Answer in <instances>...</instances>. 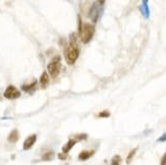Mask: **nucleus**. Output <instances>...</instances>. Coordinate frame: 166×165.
<instances>
[{
  "label": "nucleus",
  "instance_id": "1",
  "mask_svg": "<svg viewBox=\"0 0 166 165\" xmlns=\"http://www.w3.org/2000/svg\"><path fill=\"white\" fill-rule=\"evenodd\" d=\"M95 33L94 25L89 22H83L81 16H79V35L81 40L84 43H88L92 40Z\"/></svg>",
  "mask_w": 166,
  "mask_h": 165
},
{
  "label": "nucleus",
  "instance_id": "12",
  "mask_svg": "<svg viewBox=\"0 0 166 165\" xmlns=\"http://www.w3.org/2000/svg\"><path fill=\"white\" fill-rule=\"evenodd\" d=\"M37 85V82H33L31 85H29V86H22V90L24 91H26V92H29L30 90H31V89H34V87L35 86Z\"/></svg>",
  "mask_w": 166,
  "mask_h": 165
},
{
  "label": "nucleus",
  "instance_id": "8",
  "mask_svg": "<svg viewBox=\"0 0 166 165\" xmlns=\"http://www.w3.org/2000/svg\"><path fill=\"white\" fill-rule=\"evenodd\" d=\"M49 82H50V78H49V74L48 72L44 71L41 75V78H40V84H41V87L42 88H46L49 84Z\"/></svg>",
  "mask_w": 166,
  "mask_h": 165
},
{
  "label": "nucleus",
  "instance_id": "14",
  "mask_svg": "<svg viewBox=\"0 0 166 165\" xmlns=\"http://www.w3.org/2000/svg\"><path fill=\"white\" fill-rule=\"evenodd\" d=\"M111 163H112V164H118V163H120V157H119V156H114L113 159H112V161H111Z\"/></svg>",
  "mask_w": 166,
  "mask_h": 165
},
{
  "label": "nucleus",
  "instance_id": "3",
  "mask_svg": "<svg viewBox=\"0 0 166 165\" xmlns=\"http://www.w3.org/2000/svg\"><path fill=\"white\" fill-rule=\"evenodd\" d=\"M60 69H61V63H60V57L59 56H56L50 61V63L48 64L47 70L48 74H50V77L52 78H55L58 77V74H60Z\"/></svg>",
  "mask_w": 166,
  "mask_h": 165
},
{
  "label": "nucleus",
  "instance_id": "10",
  "mask_svg": "<svg viewBox=\"0 0 166 165\" xmlns=\"http://www.w3.org/2000/svg\"><path fill=\"white\" fill-rule=\"evenodd\" d=\"M75 143H77V140H75V139H71V140H69L67 143L65 144V146L62 148V152H64V153H67V152L75 146Z\"/></svg>",
  "mask_w": 166,
  "mask_h": 165
},
{
  "label": "nucleus",
  "instance_id": "9",
  "mask_svg": "<svg viewBox=\"0 0 166 165\" xmlns=\"http://www.w3.org/2000/svg\"><path fill=\"white\" fill-rule=\"evenodd\" d=\"M93 154H94V151H82L79 155V159L82 161H85L89 159L90 157H92Z\"/></svg>",
  "mask_w": 166,
  "mask_h": 165
},
{
  "label": "nucleus",
  "instance_id": "7",
  "mask_svg": "<svg viewBox=\"0 0 166 165\" xmlns=\"http://www.w3.org/2000/svg\"><path fill=\"white\" fill-rule=\"evenodd\" d=\"M140 9H141L142 14L144 15L146 18H148L149 16H150V10H149L148 0H143V3H142Z\"/></svg>",
  "mask_w": 166,
  "mask_h": 165
},
{
  "label": "nucleus",
  "instance_id": "18",
  "mask_svg": "<svg viewBox=\"0 0 166 165\" xmlns=\"http://www.w3.org/2000/svg\"><path fill=\"white\" fill-rule=\"evenodd\" d=\"M62 153L63 154H59V158H60V159H65L66 158V153H64V152H62Z\"/></svg>",
  "mask_w": 166,
  "mask_h": 165
},
{
  "label": "nucleus",
  "instance_id": "13",
  "mask_svg": "<svg viewBox=\"0 0 166 165\" xmlns=\"http://www.w3.org/2000/svg\"><path fill=\"white\" fill-rule=\"evenodd\" d=\"M136 152H137V148H136V149H134V150H132V151H131V153L128 154V158H127V162H128V163H129V162H131V161H132V157L135 156Z\"/></svg>",
  "mask_w": 166,
  "mask_h": 165
},
{
  "label": "nucleus",
  "instance_id": "4",
  "mask_svg": "<svg viewBox=\"0 0 166 165\" xmlns=\"http://www.w3.org/2000/svg\"><path fill=\"white\" fill-rule=\"evenodd\" d=\"M102 5L103 3L98 0V1H96L95 3H93V5L91 6V8H90L89 16L93 21V22H96L98 21L99 16H100L101 11H102Z\"/></svg>",
  "mask_w": 166,
  "mask_h": 165
},
{
  "label": "nucleus",
  "instance_id": "15",
  "mask_svg": "<svg viewBox=\"0 0 166 165\" xmlns=\"http://www.w3.org/2000/svg\"><path fill=\"white\" fill-rule=\"evenodd\" d=\"M98 116H99V117H108V116H109V112L106 111V110L103 111V112H100Z\"/></svg>",
  "mask_w": 166,
  "mask_h": 165
},
{
  "label": "nucleus",
  "instance_id": "16",
  "mask_svg": "<svg viewBox=\"0 0 166 165\" xmlns=\"http://www.w3.org/2000/svg\"><path fill=\"white\" fill-rule=\"evenodd\" d=\"M165 141H166V133H164L160 138L157 139V142H165Z\"/></svg>",
  "mask_w": 166,
  "mask_h": 165
},
{
  "label": "nucleus",
  "instance_id": "17",
  "mask_svg": "<svg viewBox=\"0 0 166 165\" xmlns=\"http://www.w3.org/2000/svg\"><path fill=\"white\" fill-rule=\"evenodd\" d=\"M161 164L166 165V153L163 155V157H162V159H161Z\"/></svg>",
  "mask_w": 166,
  "mask_h": 165
},
{
  "label": "nucleus",
  "instance_id": "2",
  "mask_svg": "<svg viewBox=\"0 0 166 165\" xmlns=\"http://www.w3.org/2000/svg\"><path fill=\"white\" fill-rule=\"evenodd\" d=\"M79 57V49L75 45H69L67 48L64 50V58L66 63L69 65L75 64Z\"/></svg>",
  "mask_w": 166,
  "mask_h": 165
},
{
  "label": "nucleus",
  "instance_id": "6",
  "mask_svg": "<svg viewBox=\"0 0 166 165\" xmlns=\"http://www.w3.org/2000/svg\"><path fill=\"white\" fill-rule=\"evenodd\" d=\"M37 141V136L36 135H31L28 137L24 142V150H30L31 148L34 146V144Z\"/></svg>",
  "mask_w": 166,
  "mask_h": 165
},
{
  "label": "nucleus",
  "instance_id": "5",
  "mask_svg": "<svg viewBox=\"0 0 166 165\" xmlns=\"http://www.w3.org/2000/svg\"><path fill=\"white\" fill-rule=\"evenodd\" d=\"M3 96H4L6 99H16V98H18L19 96H21V92H19L14 86L10 85L6 88Z\"/></svg>",
  "mask_w": 166,
  "mask_h": 165
},
{
  "label": "nucleus",
  "instance_id": "19",
  "mask_svg": "<svg viewBox=\"0 0 166 165\" xmlns=\"http://www.w3.org/2000/svg\"><path fill=\"white\" fill-rule=\"evenodd\" d=\"M99 1H101L102 3H104V0H99Z\"/></svg>",
  "mask_w": 166,
  "mask_h": 165
},
{
  "label": "nucleus",
  "instance_id": "11",
  "mask_svg": "<svg viewBox=\"0 0 166 165\" xmlns=\"http://www.w3.org/2000/svg\"><path fill=\"white\" fill-rule=\"evenodd\" d=\"M18 140V130H13L8 136V141L10 143H15L16 141Z\"/></svg>",
  "mask_w": 166,
  "mask_h": 165
}]
</instances>
